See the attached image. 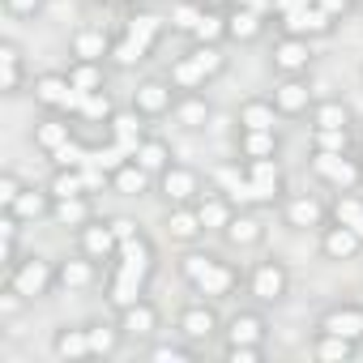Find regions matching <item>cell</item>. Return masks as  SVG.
Segmentation results:
<instances>
[{
  "label": "cell",
  "instance_id": "6da1fadb",
  "mask_svg": "<svg viewBox=\"0 0 363 363\" xmlns=\"http://www.w3.org/2000/svg\"><path fill=\"white\" fill-rule=\"evenodd\" d=\"M116 235H120V252L111 261V278H107V303L120 312L137 299H145V286L154 278V244L145 240V231L133 218H111Z\"/></svg>",
  "mask_w": 363,
  "mask_h": 363
},
{
  "label": "cell",
  "instance_id": "7a4b0ae2",
  "mask_svg": "<svg viewBox=\"0 0 363 363\" xmlns=\"http://www.w3.org/2000/svg\"><path fill=\"white\" fill-rule=\"evenodd\" d=\"M214 189H223L235 206L244 210H261V206H274L282 201L286 193V179H282V167L278 158H240V162H218L210 171Z\"/></svg>",
  "mask_w": 363,
  "mask_h": 363
},
{
  "label": "cell",
  "instance_id": "3957f363",
  "mask_svg": "<svg viewBox=\"0 0 363 363\" xmlns=\"http://www.w3.org/2000/svg\"><path fill=\"white\" fill-rule=\"evenodd\" d=\"M162 30H167V22H162L158 13H128V18L120 22V30L111 35V56H107V60H111L116 69H137V65H145V60L154 56Z\"/></svg>",
  "mask_w": 363,
  "mask_h": 363
},
{
  "label": "cell",
  "instance_id": "277c9868",
  "mask_svg": "<svg viewBox=\"0 0 363 363\" xmlns=\"http://www.w3.org/2000/svg\"><path fill=\"white\" fill-rule=\"evenodd\" d=\"M179 278L189 282L193 295H201L210 303L214 299H227L240 286V269L231 261L214 257V252H184V257H179Z\"/></svg>",
  "mask_w": 363,
  "mask_h": 363
},
{
  "label": "cell",
  "instance_id": "5b68a950",
  "mask_svg": "<svg viewBox=\"0 0 363 363\" xmlns=\"http://www.w3.org/2000/svg\"><path fill=\"white\" fill-rule=\"evenodd\" d=\"M223 69H227V56H223L218 43H193L184 56L171 60L167 82H171L179 94H193V90H206V82H214Z\"/></svg>",
  "mask_w": 363,
  "mask_h": 363
},
{
  "label": "cell",
  "instance_id": "8992f818",
  "mask_svg": "<svg viewBox=\"0 0 363 363\" xmlns=\"http://www.w3.org/2000/svg\"><path fill=\"white\" fill-rule=\"evenodd\" d=\"M171 30L189 35L193 43H223L227 39V13L223 9H210L206 0H179L171 5Z\"/></svg>",
  "mask_w": 363,
  "mask_h": 363
},
{
  "label": "cell",
  "instance_id": "52a82bcc",
  "mask_svg": "<svg viewBox=\"0 0 363 363\" xmlns=\"http://www.w3.org/2000/svg\"><path fill=\"white\" fill-rule=\"evenodd\" d=\"M308 167L333 193H359V184H363V158H350L346 150H312Z\"/></svg>",
  "mask_w": 363,
  "mask_h": 363
},
{
  "label": "cell",
  "instance_id": "ba28073f",
  "mask_svg": "<svg viewBox=\"0 0 363 363\" xmlns=\"http://www.w3.org/2000/svg\"><path fill=\"white\" fill-rule=\"evenodd\" d=\"M35 103H39V107H48V111H56V116L77 120V111H82L86 94L69 82V73H43V77H35Z\"/></svg>",
  "mask_w": 363,
  "mask_h": 363
},
{
  "label": "cell",
  "instance_id": "9c48e42d",
  "mask_svg": "<svg viewBox=\"0 0 363 363\" xmlns=\"http://www.w3.org/2000/svg\"><path fill=\"white\" fill-rule=\"evenodd\" d=\"M5 286H13L26 303H35V299L52 295V286H56V265H52V261H43V257H22V261L9 269Z\"/></svg>",
  "mask_w": 363,
  "mask_h": 363
},
{
  "label": "cell",
  "instance_id": "30bf717a",
  "mask_svg": "<svg viewBox=\"0 0 363 363\" xmlns=\"http://www.w3.org/2000/svg\"><path fill=\"white\" fill-rule=\"evenodd\" d=\"M286 286H291V274H286L282 261H257V265L248 269V295H252L257 303H278V299H286Z\"/></svg>",
  "mask_w": 363,
  "mask_h": 363
},
{
  "label": "cell",
  "instance_id": "8fae6325",
  "mask_svg": "<svg viewBox=\"0 0 363 363\" xmlns=\"http://www.w3.org/2000/svg\"><path fill=\"white\" fill-rule=\"evenodd\" d=\"M175 99H179V90H175L171 82L150 77V82H141V86L133 90V111H137L141 120H162V116L175 111Z\"/></svg>",
  "mask_w": 363,
  "mask_h": 363
},
{
  "label": "cell",
  "instance_id": "7c38bea8",
  "mask_svg": "<svg viewBox=\"0 0 363 363\" xmlns=\"http://www.w3.org/2000/svg\"><path fill=\"white\" fill-rule=\"evenodd\" d=\"M158 193H162L167 206H193V201L201 197V175H197L193 167L171 162V167L158 175Z\"/></svg>",
  "mask_w": 363,
  "mask_h": 363
},
{
  "label": "cell",
  "instance_id": "4fadbf2b",
  "mask_svg": "<svg viewBox=\"0 0 363 363\" xmlns=\"http://www.w3.org/2000/svg\"><path fill=\"white\" fill-rule=\"evenodd\" d=\"M269 103L278 107V116H286V120H295V116H308L312 111V86H308V73H295V77H282L278 86H274V94H269Z\"/></svg>",
  "mask_w": 363,
  "mask_h": 363
},
{
  "label": "cell",
  "instance_id": "5bb4252c",
  "mask_svg": "<svg viewBox=\"0 0 363 363\" xmlns=\"http://www.w3.org/2000/svg\"><path fill=\"white\" fill-rule=\"evenodd\" d=\"M77 244H82V252H86L90 261H99V265H111L116 252H120V235H116V227L103 223V218H90V223L77 231Z\"/></svg>",
  "mask_w": 363,
  "mask_h": 363
},
{
  "label": "cell",
  "instance_id": "9a60e30c",
  "mask_svg": "<svg viewBox=\"0 0 363 363\" xmlns=\"http://www.w3.org/2000/svg\"><path fill=\"white\" fill-rule=\"evenodd\" d=\"M337 22L320 9V5H308V9H295V13H286V18H278V30L282 35H295V39H320V35H329Z\"/></svg>",
  "mask_w": 363,
  "mask_h": 363
},
{
  "label": "cell",
  "instance_id": "2e32d148",
  "mask_svg": "<svg viewBox=\"0 0 363 363\" xmlns=\"http://www.w3.org/2000/svg\"><path fill=\"white\" fill-rule=\"evenodd\" d=\"M269 60H274V69H278L282 77L308 73V65H312V39H295V35H282V39L274 43V52H269Z\"/></svg>",
  "mask_w": 363,
  "mask_h": 363
},
{
  "label": "cell",
  "instance_id": "e0dca14e",
  "mask_svg": "<svg viewBox=\"0 0 363 363\" xmlns=\"http://www.w3.org/2000/svg\"><path fill=\"white\" fill-rule=\"evenodd\" d=\"M282 218H286V227H295V231H320V227L329 223V210H325L312 193H295V197H286Z\"/></svg>",
  "mask_w": 363,
  "mask_h": 363
},
{
  "label": "cell",
  "instance_id": "ac0fdd59",
  "mask_svg": "<svg viewBox=\"0 0 363 363\" xmlns=\"http://www.w3.org/2000/svg\"><path fill=\"white\" fill-rule=\"evenodd\" d=\"M316 333H337V337H350L359 346L363 342V303H337V308H329L316 320Z\"/></svg>",
  "mask_w": 363,
  "mask_h": 363
},
{
  "label": "cell",
  "instance_id": "d6986e66",
  "mask_svg": "<svg viewBox=\"0 0 363 363\" xmlns=\"http://www.w3.org/2000/svg\"><path fill=\"white\" fill-rule=\"evenodd\" d=\"M363 252V240L350 231V227H342V223H325L320 227V257L325 261H354Z\"/></svg>",
  "mask_w": 363,
  "mask_h": 363
},
{
  "label": "cell",
  "instance_id": "ffe728a7",
  "mask_svg": "<svg viewBox=\"0 0 363 363\" xmlns=\"http://www.w3.org/2000/svg\"><path fill=\"white\" fill-rule=\"evenodd\" d=\"M77 141V133H73V120L69 116H56V111H48V120H39L35 124V145L48 154V158H56L65 145H73Z\"/></svg>",
  "mask_w": 363,
  "mask_h": 363
},
{
  "label": "cell",
  "instance_id": "44dd1931",
  "mask_svg": "<svg viewBox=\"0 0 363 363\" xmlns=\"http://www.w3.org/2000/svg\"><path fill=\"white\" fill-rule=\"evenodd\" d=\"M223 240L231 244V248H240V252H248V248H261V240H265V223L252 214V210H235L231 214V223L223 227Z\"/></svg>",
  "mask_w": 363,
  "mask_h": 363
},
{
  "label": "cell",
  "instance_id": "7402d4cb",
  "mask_svg": "<svg viewBox=\"0 0 363 363\" xmlns=\"http://www.w3.org/2000/svg\"><path fill=\"white\" fill-rule=\"evenodd\" d=\"M69 52H73V60L107 65V56H111V35H107L103 26H82V30H73V39H69Z\"/></svg>",
  "mask_w": 363,
  "mask_h": 363
},
{
  "label": "cell",
  "instance_id": "603a6c76",
  "mask_svg": "<svg viewBox=\"0 0 363 363\" xmlns=\"http://www.w3.org/2000/svg\"><path fill=\"white\" fill-rule=\"evenodd\" d=\"M145 124H150V120H141L137 111H116V116H111V124H107V141H111L120 154H128V158H133V150L145 141Z\"/></svg>",
  "mask_w": 363,
  "mask_h": 363
},
{
  "label": "cell",
  "instance_id": "cb8c5ba5",
  "mask_svg": "<svg viewBox=\"0 0 363 363\" xmlns=\"http://www.w3.org/2000/svg\"><path fill=\"white\" fill-rule=\"evenodd\" d=\"M193 210H197V218H201L206 231H218V235H223V227H227L231 214H235V201H231L223 189H210V193L201 189V197L193 201Z\"/></svg>",
  "mask_w": 363,
  "mask_h": 363
},
{
  "label": "cell",
  "instance_id": "d4e9b609",
  "mask_svg": "<svg viewBox=\"0 0 363 363\" xmlns=\"http://www.w3.org/2000/svg\"><path fill=\"white\" fill-rule=\"evenodd\" d=\"M154 179H158V175H150L137 158H128V162H120V167L107 175V184H111V193H120V197H145Z\"/></svg>",
  "mask_w": 363,
  "mask_h": 363
},
{
  "label": "cell",
  "instance_id": "484cf974",
  "mask_svg": "<svg viewBox=\"0 0 363 363\" xmlns=\"http://www.w3.org/2000/svg\"><path fill=\"white\" fill-rule=\"evenodd\" d=\"M179 333H184L189 342H206V337H214L218 333V312L201 299V303H189L184 312H179Z\"/></svg>",
  "mask_w": 363,
  "mask_h": 363
},
{
  "label": "cell",
  "instance_id": "4316f807",
  "mask_svg": "<svg viewBox=\"0 0 363 363\" xmlns=\"http://www.w3.org/2000/svg\"><path fill=\"white\" fill-rule=\"evenodd\" d=\"M94 278H99V261H90L86 252L56 265V286L60 291H86V286H94Z\"/></svg>",
  "mask_w": 363,
  "mask_h": 363
},
{
  "label": "cell",
  "instance_id": "83f0119b",
  "mask_svg": "<svg viewBox=\"0 0 363 363\" xmlns=\"http://www.w3.org/2000/svg\"><path fill=\"white\" fill-rule=\"evenodd\" d=\"M94 189V171L86 167H56V175L48 179V193L60 201V197H90Z\"/></svg>",
  "mask_w": 363,
  "mask_h": 363
},
{
  "label": "cell",
  "instance_id": "f1b7e54d",
  "mask_svg": "<svg viewBox=\"0 0 363 363\" xmlns=\"http://www.w3.org/2000/svg\"><path fill=\"white\" fill-rule=\"evenodd\" d=\"M261 35H265V13L261 9H248V5L227 9V39L231 43H257Z\"/></svg>",
  "mask_w": 363,
  "mask_h": 363
},
{
  "label": "cell",
  "instance_id": "f546056e",
  "mask_svg": "<svg viewBox=\"0 0 363 363\" xmlns=\"http://www.w3.org/2000/svg\"><path fill=\"white\" fill-rule=\"evenodd\" d=\"M116 325L124 329V337H150L158 329V312H154V303L137 299V303H128V308L116 312Z\"/></svg>",
  "mask_w": 363,
  "mask_h": 363
},
{
  "label": "cell",
  "instance_id": "4dcf8cb0",
  "mask_svg": "<svg viewBox=\"0 0 363 363\" xmlns=\"http://www.w3.org/2000/svg\"><path fill=\"white\" fill-rule=\"evenodd\" d=\"M235 150H240V158H278V133L274 128H240Z\"/></svg>",
  "mask_w": 363,
  "mask_h": 363
},
{
  "label": "cell",
  "instance_id": "1f68e13d",
  "mask_svg": "<svg viewBox=\"0 0 363 363\" xmlns=\"http://www.w3.org/2000/svg\"><path fill=\"white\" fill-rule=\"evenodd\" d=\"M52 206H56V197L48 189H22V197L5 214H13L18 223H39V218H52Z\"/></svg>",
  "mask_w": 363,
  "mask_h": 363
},
{
  "label": "cell",
  "instance_id": "d6a6232c",
  "mask_svg": "<svg viewBox=\"0 0 363 363\" xmlns=\"http://www.w3.org/2000/svg\"><path fill=\"white\" fill-rule=\"evenodd\" d=\"M52 350H56V359H65V363L94 359V346H90V325H82V329H60V333H56V342H52Z\"/></svg>",
  "mask_w": 363,
  "mask_h": 363
},
{
  "label": "cell",
  "instance_id": "836d02e7",
  "mask_svg": "<svg viewBox=\"0 0 363 363\" xmlns=\"http://www.w3.org/2000/svg\"><path fill=\"white\" fill-rule=\"evenodd\" d=\"M167 235H171L175 244H193V240L206 235V227H201V218H197L193 206H171V210H167Z\"/></svg>",
  "mask_w": 363,
  "mask_h": 363
},
{
  "label": "cell",
  "instance_id": "e575fe53",
  "mask_svg": "<svg viewBox=\"0 0 363 363\" xmlns=\"http://www.w3.org/2000/svg\"><path fill=\"white\" fill-rule=\"evenodd\" d=\"M90 218H94V210H90V197H60V201L52 206V223H60V227H73V231H82Z\"/></svg>",
  "mask_w": 363,
  "mask_h": 363
},
{
  "label": "cell",
  "instance_id": "d590c367",
  "mask_svg": "<svg viewBox=\"0 0 363 363\" xmlns=\"http://www.w3.org/2000/svg\"><path fill=\"white\" fill-rule=\"evenodd\" d=\"M265 316L261 312H235L231 316V325H227V342H257V346H265Z\"/></svg>",
  "mask_w": 363,
  "mask_h": 363
},
{
  "label": "cell",
  "instance_id": "8d00e7d4",
  "mask_svg": "<svg viewBox=\"0 0 363 363\" xmlns=\"http://www.w3.org/2000/svg\"><path fill=\"white\" fill-rule=\"evenodd\" d=\"M179 124H184V128H206V120H210V103L201 99V90H193V94H179L175 99V111H171Z\"/></svg>",
  "mask_w": 363,
  "mask_h": 363
},
{
  "label": "cell",
  "instance_id": "74e56055",
  "mask_svg": "<svg viewBox=\"0 0 363 363\" xmlns=\"http://www.w3.org/2000/svg\"><path fill=\"white\" fill-rule=\"evenodd\" d=\"M133 158H137L150 175H162V171L171 167V145H167L162 137H150V133H145V141L133 150Z\"/></svg>",
  "mask_w": 363,
  "mask_h": 363
},
{
  "label": "cell",
  "instance_id": "f35d334b",
  "mask_svg": "<svg viewBox=\"0 0 363 363\" xmlns=\"http://www.w3.org/2000/svg\"><path fill=\"white\" fill-rule=\"evenodd\" d=\"M240 128H278V107L269 99H248L235 116Z\"/></svg>",
  "mask_w": 363,
  "mask_h": 363
},
{
  "label": "cell",
  "instance_id": "ab89813d",
  "mask_svg": "<svg viewBox=\"0 0 363 363\" xmlns=\"http://www.w3.org/2000/svg\"><path fill=\"white\" fill-rule=\"evenodd\" d=\"M329 218H333V223H342V227H350V231L363 240V197H359V193H337V201H333Z\"/></svg>",
  "mask_w": 363,
  "mask_h": 363
},
{
  "label": "cell",
  "instance_id": "60d3db41",
  "mask_svg": "<svg viewBox=\"0 0 363 363\" xmlns=\"http://www.w3.org/2000/svg\"><path fill=\"white\" fill-rule=\"evenodd\" d=\"M22 52L18 43H0V90L5 94H18L22 90Z\"/></svg>",
  "mask_w": 363,
  "mask_h": 363
},
{
  "label": "cell",
  "instance_id": "b9f144b4",
  "mask_svg": "<svg viewBox=\"0 0 363 363\" xmlns=\"http://www.w3.org/2000/svg\"><path fill=\"white\" fill-rule=\"evenodd\" d=\"M312 128H350V107L342 99L312 103Z\"/></svg>",
  "mask_w": 363,
  "mask_h": 363
},
{
  "label": "cell",
  "instance_id": "7bdbcfd3",
  "mask_svg": "<svg viewBox=\"0 0 363 363\" xmlns=\"http://www.w3.org/2000/svg\"><path fill=\"white\" fill-rule=\"evenodd\" d=\"M65 73H69V82H73L82 94H94V90H103V65H90V60H73Z\"/></svg>",
  "mask_w": 363,
  "mask_h": 363
},
{
  "label": "cell",
  "instance_id": "ee69618b",
  "mask_svg": "<svg viewBox=\"0 0 363 363\" xmlns=\"http://www.w3.org/2000/svg\"><path fill=\"white\" fill-rule=\"evenodd\" d=\"M312 354L316 359H350L354 354V342L350 337H337V333H316V346H312Z\"/></svg>",
  "mask_w": 363,
  "mask_h": 363
},
{
  "label": "cell",
  "instance_id": "f6af8a7d",
  "mask_svg": "<svg viewBox=\"0 0 363 363\" xmlns=\"http://www.w3.org/2000/svg\"><path fill=\"white\" fill-rule=\"evenodd\" d=\"M120 337H124V329H120V325H90V346H94V359H99V354H116Z\"/></svg>",
  "mask_w": 363,
  "mask_h": 363
},
{
  "label": "cell",
  "instance_id": "bcb514c9",
  "mask_svg": "<svg viewBox=\"0 0 363 363\" xmlns=\"http://www.w3.org/2000/svg\"><path fill=\"white\" fill-rule=\"evenodd\" d=\"M350 128H312V150H346Z\"/></svg>",
  "mask_w": 363,
  "mask_h": 363
},
{
  "label": "cell",
  "instance_id": "7dc6e473",
  "mask_svg": "<svg viewBox=\"0 0 363 363\" xmlns=\"http://www.w3.org/2000/svg\"><path fill=\"white\" fill-rule=\"evenodd\" d=\"M265 346L257 342H227V363H261Z\"/></svg>",
  "mask_w": 363,
  "mask_h": 363
},
{
  "label": "cell",
  "instance_id": "c3c4849f",
  "mask_svg": "<svg viewBox=\"0 0 363 363\" xmlns=\"http://www.w3.org/2000/svg\"><path fill=\"white\" fill-rule=\"evenodd\" d=\"M22 189H26V184H22V179H18L13 171L0 175V210H13V201L22 197Z\"/></svg>",
  "mask_w": 363,
  "mask_h": 363
},
{
  "label": "cell",
  "instance_id": "681fc988",
  "mask_svg": "<svg viewBox=\"0 0 363 363\" xmlns=\"http://www.w3.org/2000/svg\"><path fill=\"white\" fill-rule=\"evenodd\" d=\"M150 359L154 363H184V359H193V346H154Z\"/></svg>",
  "mask_w": 363,
  "mask_h": 363
},
{
  "label": "cell",
  "instance_id": "f907efd6",
  "mask_svg": "<svg viewBox=\"0 0 363 363\" xmlns=\"http://www.w3.org/2000/svg\"><path fill=\"white\" fill-rule=\"evenodd\" d=\"M5 9H9L13 18H35V13L43 9V0H5Z\"/></svg>",
  "mask_w": 363,
  "mask_h": 363
},
{
  "label": "cell",
  "instance_id": "816d5d0a",
  "mask_svg": "<svg viewBox=\"0 0 363 363\" xmlns=\"http://www.w3.org/2000/svg\"><path fill=\"white\" fill-rule=\"evenodd\" d=\"M308 5H316V0H269V13H274V18H286V13L308 9Z\"/></svg>",
  "mask_w": 363,
  "mask_h": 363
},
{
  "label": "cell",
  "instance_id": "f5cc1de1",
  "mask_svg": "<svg viewBox=\"0 0 363 363\" xmlns=\"http://www.w3.org/2000/svg\"><path fill=\"white\" fill-rule=\"evenodd\" d=\"M316 5H320V9H325V13H329L333 22H342V18H346V13L354 9V0H316Z\"/></svg>",
  "mask_w": 363,
  "mask_h": 363
},
{
  "label": "cell",
  "instance_id": "db71d44e",
  "mask_svg": "<svg viewBox=\"0 0 363 363\" xmlns=\"http://www.w3.org/2000/svg\"><path fill=\"white\" fill-rule=\"evenodd\" d=\"M206 5H210V9H223V13H227V9H240L244 0H206Z\"/></svg>",
  "mask_w": 363,
  "mask_h": 363
},
{
  "label": "cell",
  "instance_id": "11a10c76",
  "mask_svg": "<svg viewBox=\"0 0 363 363\" xmlns=\"http://www.w3.org/2000/svg\"><path fill=\"white\" fill-rule=\"evenodd\" d=\"M103 5H128V0H103Z\"/></svg>",
  "mask_w": 363,
  "mask_h": 363
},
{
  "label": "cell",
  "instance_id": "9f6ffc18",
  "mask_svg": "<svg viewBox=\"0 0 363 363\" xmlns=\"http://www.w3.org/2000/svg\"><path fill=\"white\" fill-rule=\"evenodd\" d=\"M359 9H363V0H359Z\"/></svg>",
  "mask_w": 363,
  "mask_h": 363
},
{
  "label": "cell",
  "instance_id": "6f0895ef",
  "mask_svg": "<svg viewBox=\"0 0 363 363\" xmlns=\"http://www.w3.org/2000/svg\"><path fill=\"white\" fill-rule=\"evenodd\" d=\"M359 150H363V145H359Z\"/></svg>",
  "mask_w": 363,
  "mask_h": 363
}]
</instances>
